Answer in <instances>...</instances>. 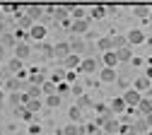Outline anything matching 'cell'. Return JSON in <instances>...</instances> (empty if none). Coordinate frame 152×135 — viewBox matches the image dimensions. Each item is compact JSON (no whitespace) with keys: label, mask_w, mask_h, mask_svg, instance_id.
<instances>
[{"label":"cell","mask_w":152,"mask_h":135,"mask_svg":"<svg viewBox=\"0 0 152 135\" xmlns=\"http://www.w3.org/2000/svg\"><path fill=\"white\" fill-rule=\"evenodd\" d=\"M123 99H126L128 109H135V106L140 104V99H142V92H138L135 87H128V89H126V94H123Z\"/></svg>","instance_id":"obj_1"},{"label":"cell","mask_w":152,"mask_h":135,"mask_svg":"<svg viewBox=\"0 0 152 135\" xmlns=\"http://www.w3.org/2000/svg\"><path fill=\"white\" fill-rule=\"evenodd\" d=\"M97 70H99V65H97L94 58H82V63L77 68V72H82V75H92V72H97Z\"/></svg>","instance_id":"obj_2"},{"label":"cell","mask_w":152,"mask_h":135,"mask_svg":"<svg viewBox=\"0 0 152 135\" xmlns=\"http://www.w3.org/2000/svg\"><path fill=\"white\" fill-rule=\"evenodd\" d=\"M46 34H48V29L44 24H31V29H29V39L31 41H44Z\"/></svg>","instance_id":"obj_3"},{"label":"cell","mask_w":152,"mask_h":135,"mask_svg":"<svg viewBox=\"0 0 152 135\" xmlns=\"http://www.w3.org/2000/svg\"><path fill=\"white\" fill-rule=\"evenodd\" d=\"M31 55V46L27 41H17L15 46V58H20V61H27V58Z\"/></svg>","instance_id":"obj_4"},{"label":"cell","mask_w":152,"mask_h":135,"mask_svg":"<svg viewBox=\"0 0 152 135\" xmlns=\"http://www.w3.org/2000/svg\"><path fill=\"white\" fill-rule=\"evenodd\" d=\"M80 63H82L80 53H70V55H65V58H63V68H65V70H77V68H80Z\"/></svg>","instance_id":"obj_5"},{"label":"cell","mask_w":152,"mask_h":135,"mask_svg":"<svg viewBox=\"0 0 152 135\" xmlns=\"http://www.w3.org/2000/svg\"><path fill=\"white\" fill-rule=\"evenodd\" d=\"M99 80H102V82H116V80H118L116 68H106V65H104V68L99 70Z\"/></svg>","instance_id":"obj_6"},{"label":"cell","mask_w":152,"mask_h":135,"mask_svg":"<svg viewBox=\"0 0 152 135\" xmlns=\"http://www.w3.org/2000/svg\"><path fill=\"white\" fill-rule=\"evenodd\" d=\"M126 39H128V44H130V46H138V44L145 41V31H142V29H130Z\"/></svg>","instance_id":"obj_7"},{"label":"cell","mask_w":152,"mask_h":135,"mask_svg":"<svg viewBox=\"0 0 152 135\" xmlns=\"http://www.w3.org/2000/svg\"><path fill=\"white\" fill-rule=\"evenodd\" d=\"M113 51H116V55H118V61H121V63H130V61H133L130 44H126V46H121V48H113Z\"/></svg>","instance_id":"obj_8"},{"label":"cell","mask_w":152,"mask_h":135,"mask_svg":"<svg viewBox=\"0 0 152 135\" xmlns=\"http://www.w3.org/2000/svg\"><path fill=\"white\" fill-rule=\"evenodd\" d=\"M87 29H89V17L87 19H72V27H70L72 34H85Z\"/></svg>","instance_id":"obj_9"},{"label":"cell","mask_w":152,"mask_h":135,"mask_svg":"<svg viewBox=\"0 0 152 135\" xmlns=\"http://www.w3.org/2000/svg\"><path fill=\"white\" fill-rule=\"evenodd\" d=\"M58 133H61V135H85V126H80V123H70V126L61 128Z\"/></svg>","instance_id":"obj_10"},{"label":"cell","mask_w":152,"mask_h":135,"mask_svg":"<svg viewBox=\"0 0 152 135\" xmlns=\"http://www.w3.org/2000/svg\"><path fill=\"white\" fill-rule=\"evenodd\" d=\"M70 53H72V48H70V44H65V41L53 46V55H56V58H61V61H63L65 55H70Z\"/></svg>","instance_id":"obj_11"},{"label":"cell","mask_w":152,"mask_h":135,"mask_svg":"<svg viewBox=\"0 0 152 135\" xmlns=\"http://www.w3.org/2000/svg\"><path fill=\"white\" fill-rule=\"evenodd\" d=\"M118 63H121V61H118V55H116L113 48H111V51H104V65H106V68H116Z\"/></svg>","instance_id":"obj_12"},{"label":"cell","mask_w":152,"mask_h":135,"mask_svg":"<svg viewBox=\"0 0 152 135\" xmlns=\"http://www.w3.org/2000/svg\"><path fill=\"white\" fill-rule=\"evenodd\" d=\"M135 109H138V113H140V116L152 113V99H150V96H142V99H140V104H138Z\"/></svg>","instance_id":"obj_13"},{"label":"cell","mask_w":152,"mask_h":135,"mask_svg":"<svg viewBox=\"0 0 152 135\" xmlns=\"http://www.w3.org/2000/svg\"><path fill=\"white\" fill-rule=\"evenodd\" d=\"M126 109H128V104H126L123 96H116V99L111 101V111H113V113H123Z\"/></svg>","instance_id":"obj_14"},{"label":"cell","mask_w":152,"mask_h":135,"mask_svg":"<svg viewBox=\"0 0 152 135\" xmlns=\"http://www.w3.org/2000/svg\"><path fill=\"white\" fill-rule=\"evenodd\" d=\"M133 87H135L138 92H147V89L152 87V85H150V77H145V75H142V77H138V80L133 82Z\"/></svg>","instance_id":"obj_15"},{"label":"cell","mask_w":152,"mask_h":135,"mask_svg":"<svg viewBox=\"0 0 152 135\" xmlns=\"http://www.w3.org/2000/svg\"><path fill=\"white\" fill-rule=\"evenodd\" d=\"M102 130H104V133H118V130H121V123H118L116 118H109V121L102 126Z\"/></svg>","instance_id":"obj_16"},{"label":"cell","mask_w":152,"mask_h":135,"mask_svg":"<svg viewBox=\"0 0 152 135\" xmlns=\"http://www.w3.org/2000/svg\"><path fill=\"white\" fill-rule=\"evenodd\" d=\"M0 44H3L5 48H15L17 46V36L15 34H3L0 36Z\"/></svg>","instance_id":"obj_17"},{"label":"cell","mask_w":152,"mask_h":135,"mask_svg":"<svg viewBox=\"0 0 152 135\" xmlns=\"http://www.w3.org/2000/svg\"><path fill=\"white\" fill-rule=\"evenodd\" d=\"M61 99H63V96H61L58 92H53V94H48V96H46V101H44V104H46V106H51V109H56V106H61Z\"/></svg>","instance_id":"obj_18"},{"label":"cell","mask_w":152,"mask_h":135,"mask_svg":"<svg viewBox=\"0 0 152 135\" xmlns=\"http://www.w3.org/2000/svg\"><path fill=\"white\" fill-rule=\"evenodd\" d=\"M5 89L7 92H20V89H24V82L22 80H7L5 82Z\"/></svg>","instance_id":"obj_19"},{"label":"cell","mask_w":152,"mask_h":135,"mask_svg":"<svg viewBox=\"0 0 152 135\" xmlns=\"http://www.w3.org/2000/svg\"><path fill=\"white\" fill-rule=\"evenodd\" d=\"M22 63H24V61H20V58H12V61L7 63V70H10L12 75H17V72H22Z\"/></svg>","instance_id":"obj_20"},{"label":"cell","mask_w":152,"mask_h":135,"mask_svg":"<svg viewBox=\"0 0 152 135\" xmlns=\"http://www.w3.org/2000/svg\"><path fill=\"white\" fill-rule=\"evenodd\" d=\"M41 12H44V5H29V7H27V15H29L31 19H39Z\"/></svg>","instance_id":"obj_21"},{"label":"cell","mask_w":152,"mask_h":135,"mask_svg":"<svg viewBox=\"0 0 152 135\" xmlns=\"http://www.w3.org/2000/svg\"><path fill=\"white\" fill-rule=\"evenodd\" d=\"M104 130H102V126L99 123H87L85 126V135H102Z\"/></svg>","instance_id":"obj_22"},{"label":"cell","mask_w":152,"mask_h":135,"mask_svg":"<svg viewBox=\"0 0 152 135\" xmlns=\"http://www.w3.org/2000/svg\"><path fill=\"white\" fill-rule=\"evenodd\" d=\"M68 116H70L72 123H80V121H82V109H80V106H72V109L68 111Z\"/></svg>","instance_id":"obj_23"},{"label":"cell","mask_w":152,"mask_h":135,"mask_svg":"<svg viewBox=\"0 0 152 135\" xmlns=\"http://www.w3.org/2000/svg\"><path fill=\"white\" fill-rule=\"evenodd\" d=\"M24 106H27V109H29L31 113H36V111H41V106H44V101H41V99H29V101H27Z\"/></svg>","instance_id":"obj_24"},{"label":"cell","mask_w":152,"mask_h":135,"mask_svg":"<svg viewBox=\"0 0 152 135\" xmlns=\"http://www.w3.org/2000/svg\"><path fill=\"white\" fill-rule=\"evenodd\" d=\"M29 99H41L44 96V89H41V85H34V87H29Z\"/></svg>","instance_id":"obj_25"},{"label":"cell","mask_w":152,"mask_h":135,"mask_svg":"<svg viewBox=\"0 0 152 135\" xmlns=\"http://www.w3.org/2000/svg\"><path fill=\"white\" fill-rule=\"evenodd\" d=\"M70 17H72V19H87V10L77 5V7H72V12H70Z\"/></svg>","instance_id":"obj_26"},{"label":"cell","mask_w":152,"mask_h":135,"mask_svg":"<svg viewBox=\"0 0 152 135\" xmlns=\"http://www.w3.org/2000/svg\"><path fill=\"white\" fill-rule=\"evenodd\" d=\"M97 46H99L102 51H111V48H113V41H111V36H104V39H99V41H97Z\"/></svg>","instance_id":"obj_27"},{"label":"cell","mask_w":152,"mask_h":135,"mask_svg":"<svg viewBox=\"0 0 152 135\" xmlns=\"http://www.w3.org/2000/svg\"><path fill=\"white\" fill-rule=\"evenodd\" d=\"M77 106H80V109L85 111V109H89V106H94V101L89 99L87 94H82V96H77Z\"/></svg>","instance_id":"obj_28"},{"label":"cell","mask_w":152,"mask_h":135,"mask_svg":"<svg viewBox=\"0 0 152 135\" xmlns=\"http://www.w3.org/2000/svg\"><path fill=\"white\" fill-rule=\"evenodd\" d=\"M133 12H135L138 17H142V19L150 17V7H147V5H135V7H133Z\"/></svg>","instance_id":"obj_29"},{"label":"cell","mask_w":152,"mask_h":135,"mask_svg":"<svg viewBox=\"0 0 152 135\" xmlns=\"http://www.w3.org/2000/svg\"><path fill=\"white\" fill-rule=\"evenodd\" d=\"M7 101H10L12 106H20V104H24V99H22V94H17V92H12V94L7 96Z\"/></svg>","instance_id":"obj_30"},{"label":"cell","mask_w":152,"mask_h":135,"mask_svg":"<svg viewBox=\"0 0 152 135\" xmlns=\"http://www.w3.org/2000/svg\"><path fill=\"white\" fill-rule=\"evenodd\" d=\"M41 89H44V94L48 96V94H53V92H56V85H53L51 80H44V82H41Z\"/></svg>","instance_id":"obj_31"},{"label":"cell","mask_w":152,"mask_h":135,"mask_svg":"<svg viewBox=\"0 0 152 135\" xmlns=\"http://www.w3.org/2000/svg\"><path fill=\"white\" fill-rule=\"evenodd\" d=\"M94 19H102L104 15H106V7H102V5H97V7H92V12H89Z\"/></svg>","instance_id":"obj_32"},{"label":"cell","mask_w":152,"mask_h":135,"mask_svg":"<svg viewBox=\"0 0 152 135\" xmlns=\"http://www.w3.org/2000/svg\"><path fill=\"white\" fill-rule=\"evenodd\" d=\"M111 41H113V48H121V46L128 44V39L126 36H111Z\"/></svg>","instance_id":"obj_33"},{"label":"cell","mask_w":152,"mask_h":135,"mask_svg":"<svg viewBox=\"0 0 152 135\" xmlns=\"http://www.w3.org/2000/svg\"><path fill=\"white\" fill-rule=\"evenodd\" d=\"M56 92L63 96V94H68V92H70V85H68V82H58V85H56Z\"/></svg>","instance_id":"obj_34"},{"label":"cell","mask_w":152,"mask_h":135,"mask_svg":"<svg viewBox=\"0 0 152 135\" xmlns=\"http://www.w3.org/2000/svg\"><path fill=\"white\" fill-rule=\"evenodd\" d=\"M70 92H72L75 96H82V94H85V87H82V85H70Z\"/></svg>","instance_id":"obj_35"},{"label":"cell","mask_w":152,"mask_h":135,"mask_svg":"<svg viewBox=\"0 0 152 135\" xmlns=\"http://www.w3.org/2000/svg\"><path fill=\"white\" fill-rule=\"evenodd\" d=\"M29 82H34V85H41V82H44V75H39V72H31V75H29Z\"/></svg>","instance_id":"obj_36"},{"label":"cell","mask_w":152,"mask_h":135,"mask_svg":"<svg viewBox=\"0 0 152 135\" xmlns=\"http://www.w3.org/2000/svg\"><path fill=\"white\" fill-rule=\"evenodd\" d=\"M70 48H72V53H80V51L85 48V44H82V41H72V44H70Z\"/></svg>","instance_id":"obj_37"},{"label":"cell","mask_w":152,"mask_h":135,"mask_svg":"<svg viewBox=\"0 0 152 135\" xmlns=\"http://www.w3.org/2000/svg\"><path fill=\"white\" fill-rule=\"evenodd\" d=\"M29 135H41V126L39 123H31L29 126Z\"/></svg>","instance_id":"obj_38"},{"label":"cell","mask_w":152,"mask_h":135,"mask_svg":"<svg viewBox=\"0 0 152 135\" xmlns=\"http://www.w3.org/2000/svg\"><path fill=\"white\" fill-rule=\"evenodd\" d=\"M65 80H68V82L75 80V70H68V72H65Z\"/></svg>","instance_id":"obj_39"},{"label":"cell","mask_w":152,"mask_h":135,"mask_svg":"<svg viewBox=\"0 0 152 135\" xmlns=\"http://www.w3.org/2000/svg\"><path fill=\"white\" fill-rule=\"evenodd\" d=\"M145 123H147V128H152V113H147V116H145Z\"/></svg>","instance_id":"obj_40"},{"label":"cell","mask_w":152,"mask_h":135,"mask_svg":"<svg viewBox=\"0 0 152 135\" xmlns=\"http://www.w3.org/2000/svg\"><path fill=\"white\" fill-rule=\"evenodd\" d=\"M0 61H5V46L0 44Z\"/></svg>","instance_id":"obj_41"},{"label":"cell","mask_w":152,"mask_h":135,"mask_svg":"<svg viewBox=\"0 0 152 135\" xmlns=\"http://www.w3.org/2000/svg\"><path fill=\"white\" fill-rule=\"evenodd\" d=\"M0 106H5V92L0 89Z\"/></svg>","instance_id":"obj_42"},{"label":"cell","mask_w":152,"mask_h":135,"mask_svg":"<svg viewBox=\"0 0 152 135\" xmlns=\"http://www.w3.org/2000/svg\"><path fill=\"white\" fill-rule=\"evenodd\" d=\"M145 77H150V80H152V68H147V70H145Z\"/></svg>","instance_id":"obj_43"},{"label":"cell","mask_w":152,"mask_h":135,"mask_svg":"<svg viewBox=\"0 0 152 135\" xmlns=\"http://www.w3.org/2000/svg\"><path fill=\"white\" fill-rule=\"evenodd\" d=\"M145 94H147V96H150V99H152V87H150V89H147V92H145Z\"/></svg>","instance_id":"obj_44"},{"label":"cell","mask_w":152,"mask_h":135,"mask_svg":"<svg viewBox=\"0 0 152 135\" xmlns=\"http://www.w3.org/2000/svg\"><path fill=\"white\" fill-rule=\"evenodd\" d=\"M5 87V82H3V75H0V89H3Z\"/></svg>","instance_id":"obj_45"},{"label":"cell","mask_w":152,"mask_h":135,"mask_svg":"<svg viewBox=\"0 0 152 135\" xmlns=\"http://www.w3.org/2000/svg\"><path fill=\"white\" fill-rule=\"evenodd\" d=\"M147 19H150V22H152V10H150V17H147Z\"/></svg>","instance_id":"obj_46"},{"label":"cell","mask_w":152,"mask_h":135,"mask_svg":"<svg viewBox=\"0 0 152 135\" xmlns=\"http://www.w3.org/2000/svg\"><path fill=\"white\" fill-rule=\"evenodd\" d=\"M147 135H152V128H150V130H147Z\"/></svg>","instance_id":"obj_47"}]
</instances>
